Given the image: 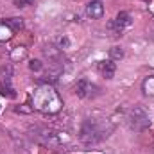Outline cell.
I'll return each instance as SVG.
<instances>
[{"label":"cell","instance_id":"6da1fadb","mask_svg":"<svg viewBox=\"0 0 154 154\" xmlns=\"http://www.w3.org/2000/svg\"><path fill=\"white\" fill-rule=\"evenodd\" d=\"M32 106H34V109H38L41 113L52 115L63 108V100H61L59 93L50 84H39L32 95Z\"/></svg>","mask_w":154,"mask_h":154},{"label":"cell","instance_id":"7a4b0ae2","mask_svg":"<svg viewBox=\"0 0 154 154\" xmlns=\"http://www.w3.org/2000/svg\"><path fill=\"white\" fill-rule=\"evenodd\" d=\"M113 131V125L108 124V122H102V120H95V118H88L84 124H82V129H81V142L86 143V145H93V143H99L102 142L104 138H108Z\"/></svg>","mask_w":154,"mask_h":154},{"label":"cell","instance_id":"3957f363","mask_svg":"<svg viewBox=\"0 0 154 154\" xmlns=\"http://www.w3.org/2000/svg\"><path fill=\"white\" fill-rule=\"evenodd\" d=\"M129 125H131V129H134V131H145V129L151 125L149 115L145 113L143 108L136 106L134 109H131V113H129Z\"/></svg>","mask_w":154,"mask_h":154},{"label":"cell","instance_id":"277c9868","mask_svg":"<svg viewBox=\"0 0 154 154\" xmlns=\"http://www.w3.org/2000/svg\"><path fill=\"white\" fill-rule=\"evenodd\" d=\"M61 134L63 133H56V131H50V129H39V131H36V138L41 143L48 145V147H57L65 140H68L66 136H61Z\"/></svg>","mask_w":154,"mask_h":154},{"label":"cell","instance_id":"5b68a950","mask_svg":"<svg viewBox=\"0 0 154 154\" xmlns=\"http://www.w3.org/2000/svg\"><path fill=\"white\" fill-rule=\"evenodd\" d=\"M86 14L90 18H95V20L102 18L104 16V5H102V2L100 0H91L88 4V7H86Z\"/></svg>","mask_w":154,"mask_h":154},{"label":"cell","instance_id":"8992f818","mask_svg":"<svg viewBox=\"0 0 154 154\" xmlns=\"http://www.w3.org/2000/svg\"><path fill=\"white\" fill-rule=\"evenodd\" d=\"M91 90H95V86H93L88 79H81L75 86V93H77V97H81V99L91 97Z\"/></svg>","mask_w":154,"mask_h":154},{"label":"cell","instance_id":"52a82bcc","mask_svg":"<svg viewBox=\"0 0 154 154\" xmlns=\"http://www.w3.org/2000/svg\"><path fill=\"white\" fill-rule=\"evenodd\" d=\"M99 72L102 74V77H106V79H113L116 72V65L113 63V59H109V61H100L99 63Z\"/></svg>","mask_w":154,"mask_h":154},{"label":"cell","instance_id":"ba28073f","mask_svg":"<svg viewBox=\"0 0 154 154\" xmlns=\"http://www.w3.org/2000/svg\"><path fill=\"white\" fill-rule=\"evenodd\" d=\"M0 93H2L4 97H7V99H14V97H16V93H14V90H13V86H11V79H9V77H5V81L0 82Z\"/></svg>","mask_w":154,"mask_h":154},{"label":"cell","instance_id":"9c48e42d","mask_svg":"<svg viewBox=\"0 0 154 154\" xmlns=\"http://www.w3.org/2000/svg\"><path fill=\"white\" fill-rule=\"evenodd\" d=\"M14 31L5 23V22H0V41H7V39L13 38Z\"/></svg>","mask_w":154,"mask_h":154},{"label":"cell","instance_id":"30bf717a","mask_svg":"<svg viewBox=\"0 0 154 154\" xmlns=\"http://www.w3.org/2000/svg\"><path fill=\"white\" fill-rule=\"evenodd\" d=\"M142 88H143V93H145V95H154V75L145 77Z\"/></svg>","mask_w":154,"mask_h":154},{"label":"cell","instance_id":"8fae6325","mask_svg":"<svg viewBox=\"0 0 154 154\" xmlns=\"http://www.w3.org/2000/svg\"><path fill=\"white\" fill-rule=\"evenodd\" d=\"M4 22H5V23H7L14 32H16V31H20V29L23 27V20H22V18H9V20H4Z\"/></svg>","mask_w":154,"mask_h":154},{"label":"cell","instance_id":"7c38bea8","mask_svg":"<svg viewBox=\"0 0 154 154\" xmlns=\"http://www.w3.org/2000/svg\"><path fill=\"white\" fill-rule=\"evenodd\" d=\"M18 56H20V59H23V57L27 56V52H25V48H23V47H18V50H16V52H13V59H18Z\"/></svg>","mask_w":154,"mask_h":154},{"label":"cell","instance_id":"4fadbf2b","mask_svg":"<svg viewBox=\"0 0 154 154\" xmlns=\"http://www.w3.org/2000/svg\"><path fill=\"white\" fill-rule=\"evenodd\" d=\"M122 56H124L122 48H118V47H113V48H111V57H113V59H120Z\"/></svg>","mask_w":154,"mask_h":154},{"label":"cell","instance_id":"5bb4252c","mask_svg":"<svg viewBox=\"0 0 154 154\" xmlns=\"http://www.w3.org/2000/svg\"><path fill=\"white\" fill-rule=\"evenodd\" d=\"M31 70H34V72H39L41 68H43V65H41V61H31Z\"/></svg>","mask_w":154,"mask_h":154},{"label":"cell","instance_id":"9a60e30c","mask_svg":"<svg viewBox=\"0 0 154 154\" xmlns=\"http://www.w3.org/2000/svg\"><path fill=\"white\" fill-rule=\"evenodd\" d=\"M34 0H14V4H16V7H23V5H29V4H32Z\"/></svg>","mask_w":154,"mask_h":154}]
</instances>
